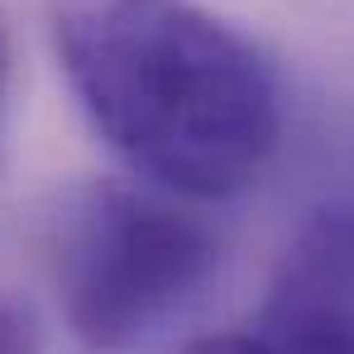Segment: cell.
<instances>
[{
	"instance_id": "6da1fadb",
	"label": "cell",
	"mask_w": 354,
	"mask_h": 354,
	"mask_svg": "<svg viewBox=\"0 0 354 354\" xmlns=\"http://www.w3.org/2000/svg\"><path fill=\"white\" fill-rule=\"evenodd\" d=\"M53 48L96 134L158 192L221 201L278 153L273 62L196 0H53Z\"/></svg>"
},
{
	"instance_id": "7a4b0ae2",
	"label": "cell",
	"mask_w": 354,
	"mask_h": 354,
	"mask_svg": "<svg viewBox=\"0 0 354 354\" xmlns=\"http://www.w3.org/2000/svg\"><path fill=\"white\" fill-rule=\"evenodd\" d=\"M221 239L158 192L67 187L48 216V268L67 330L91 354H124L201 306L221 278Z\"/></svg>"
},
{
	"instance_id": "3957f363",
	"label": "cell",
	"mask_w": 354,
	"mask_h": 354,
	"mask_svg": "<svg viewBox=\"0 0 354 354\" xmlns=\"http://www.w3.org/2000/svg\"><path fill=\"white\" fill-rule=\"evenodd\" d=\"M268 354H354V211L311 216L278 259L249 330Z\"/></svg>"
},
{
	"instance_id": "277c9868",
	"label": "cell",
	"mask_w": 354,
	"mask_h": 354,
	"mask_svg": "<svg viewBox=\"0 0 354 354\" xmlns=\"http://www.w3.org/2000/svg\"><path fill=\"white\" fill-rule=\"evenodd\" d=\"M0 354H44L39 350V326L24 301L0 292Z\"/></svg>"
},
{
	"instance_id": "5b68a950",
	"label": "cell",
	"mask_w": 354,
	"mask_h": 354,
	"mask_svg": "<svg viewBox=\"0 0 354 354\" xmlns=\"http://www.w3.org/2000/svg\"><path fill=\"white\" fill-rule=\"evenodd\" d=\"M182 354H268L254 335H206L196 345H187Z\"/></svg>"
},
{
	"instance_id": "8992f818",
	"label": "cell",
	"mask_w": 354,
	"mask_h": 354,
	"mask_svg": "<svg viewBox=\"0 0 354 354\" xmlns=\"http://www.w3.org/2000/svg\"><path fill=\"white\" fill-rule=\"evenodd\" d=\"M5 96H10V39L0 29V129H5Z\"/></svg>"
}]
</instances>
